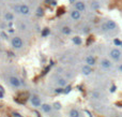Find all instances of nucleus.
Returning <instances> with one entry per match:
<instances>
[{"label":"nucleus","instance_id":"obj_1","mask_svg":"<svg viewBox=\"0 0 122 117\" xmlns=\"http://www.w3.org/2000/svg\"><path fill=\"white\" fill-rule=\"evenodd\" d=\"M101 29L103 33H109V34H116L119 32V26L117 23L112 19H106L101 25Z\"/></svg>","mask_w":122,"mask_h":117},{"label":"nucleus","instance_id":"obj_2","mask_svg":"<svg viewBox=\"0 0 122 117\" xmlns=\"http://www.w3.org/2000/svg\"><path fill=\"white\" fill-rule=\"evenodd\" d=\"M108 58H110L116 64L122 61V51L118 47H112L108 52Z\"/></svg>","mask_w":122,"mask_h":117},{"label":"nucleus","instance_id":"obj_3","mask_svg":"<svg viewBox=\"0 0 122 117\" xmlns=\"http://www.w3.org/2000/svg\"><path fill=\"white\" fill-rule=\"evenodd\" d=\"M14 12L18 13V14H21L24 15V16H27V15L30 14V8L28 4L26 3H21V4H18V5H16L14 8Z\"/></svg>","mask_w":122,"mask_h":117},{"label":"nucleus","instance_id":"obj_4","mask_svg":"<svg viewBox=\"0 0 122 117\" xmlns=\"http://www.w3.org/2000/svg\"><path fill=\"white\" fill-rule=\"evenodd\" d=\"M100 67L105 71H109L114 68V61L110 58H102L100 60Z\"/></svg>","mask_w":122,"mask_h":117},{"label":"nucleus","instance_id":"obj_5","mask_svg":"<svg viewBox=\"0 0 122 117\" xmlns=\"http://www.w3.org/2000/svg\"><path fill=\"white\" fill-rule=\"evenodd\" d=\"M11 45H12V47L14 49H20V48H23V46H24V42L20 37L14 36L11 39Z\"/></svg>","mask_w":122,"mask_h":117},{"label":"nucleus","instance_id":"obj_6","mask_svg":"<svg viewBox=\"0 0 122 117\" xmlns=\"http://www.w3.org/2000/svg\"><path fill=\"white\" fill-rule=\"evenodd\" d=\"M74 8L76 9V10L80 11L81 13H85L87 11V4L85 1H82V0H77V1L74 2Z\"/></svg>","mask_w":122,"mask_h":117},{"label":"nucleus","instance_id":"obj_7","mask_svg":"<svg viewBox=\"0 0 122 117\" xmlns=\"http://www.w3.org/2000/svg\"><path fill=\"white\" fill-rule=\"evenodd\" d=\"M70 17H71L72 21H78L80 18H81V12L78 10H76L75 8L73 9V10L70 11Z\"/></svg>","mask_w":122,"mask_h":117},{"label":"nucleus","instance_id":"obj_8","mask_svg":"<svg viewBox=\"0 0 122 117\" xmlns=\"http://www.w3.org/2000/svg\"><path fill=\"white\" fill-rule=\"evenodd\" d=\"M9 84L13 88H19L21 85V81L16 76H10L9 77Z\"/></svg>","mask_w":122,"mask_h":117},{"label":"nucleus","instance_id":"obj_9","mask_svg":"<svg viewBox=\"0 0 122 117\" xmlns=\"http://www.w3.org/2000/svg\"><path fill=\"white\" fill-rule=\"evenodd\" d=\"M30 102H31L32 106H34V107H41V105H42L41 99L38 96H32L30 98Z\"/></svg>","mask_w":122,"mask_h":117},{"label":"nucleus","instance_id":"obj_10","mask_svg":"<svg viewBox=\"0 0 122 117\" xmlns=\"http://www.w3.org/2000/svg\"><path fill=\"white\" fill-rule=\"evenodd\" d=\"M85 62H86V64H88V66L93 67L97 64V59H95L94 56L88 55V56H86V58H85Z\"/></svg>","mask_w":122,"mask_h":117},{"label":"nucleus","instance_id":"obj_11","mask_svg":"<svg viewBox=\"0 0 122 117\" xmlns=\"http://www.w3.org/2000/svg\"><path fill=\"white\" fill-rule=\"evenodd\" d=\"M81 71H82V74H85V75H90L91 73H92V68H91V66L85 64V66L81 68Z\"/></svg>","mask_w":122,"mask_h":117},{"label":"nucleus","instance_id":"obj_12","mask_svg":"<svg viewBox=\"0 0 122 117\" xmlns=\"http://www.w3.org/2000/svg\"><path fill=\"white\" fill-rule=\"evenodd\" d=\"M61 32H62L63 34H66V36H70V34L72 33V29L69 27V26L64 25L61 27Z\"/></svg>","mask_w":122,"mask_h":117},{"label":"nucleus","instance_id":"obj_13","mask_svg":"<svg viewBox=\"0 0 122 117\" xmlns=\"http://www.w3.org/2000/svg\"><path fill=\"white\" fill-rule=\"evenodd\" d=\"M41 109H42V111L44 112V113H47V114L51 113V111H53V107L48 104H42L41 105Z\"/></svg>","mask_w":122,"mask_h":117},{"label":"nucleus","instance_id":"obj_14","mask_svg":"<svg viewBox=\"0 0 122 117\" xmlns=\"http://www.w3.org/2000/svg\"><path fill=\"white\" fill-rule=\"evenodd\" d=\"M69 115H70V117H80L81 114H80V112L78 111L77 109H72L71 111H70Z\"/></svg>","mask_w":122,"mask_h":117},{"label":"nucleus","instance_id":"obj_15","mask_svg":"<svg viewBox=\"0 0 122 117\" xmlns=\"http://www.w3.org/2000/svg\"><path fill=\"white\" fill-rule=\"evenodd\" d=\"M4 19H5V21H14V14L12 12H6L4 14Z\"/></svg>","mask_w":122,"mask_h":117},{"label":"nucleus","instance_id":"obj_16","mask_svg":"<svg viewBox=\"0 0 122 117\" xmlns=\"http://www.w3.org/2000/svg\"><path fill=\"white\" fill-rule=\"evenodd\" d=\"M91 97H92L93 99H97V100H101L102 99V94L100 91H97V90H94V91L91 92Z\"/></svg>","mask_w":122,"mask_h":117},{"label":"nucleus","instance_id":"obj_17","mask_svg":"<svg viewBox=\"0 0 122 117\" xmlns=\"http://www.w3.org/2000/svg\"><path fill=\"white\" fill-rule=\"evenodd\" d=\"M57 84L60 87H63V86H65L67 84V80L64 79V77H60V79L57 80Z\"/></svg>","mask_w":122,"mask_h":117},{"label":"nucleus","instance_id":"obj_18","mask_svg":"<svg viewBox=\"0 0 122 117\" xmlns=\"http://www.w3.org/2000/svg\"><path fill=\"white\" fill-rule=\"evenodd\" d=\"M91 8H92L93 10H99V9L101 8V4H100V2H99V1L94 0V1L91 2Z\"/></svg>","mask_w":122,"mask_h":117},{"label":"nucleus","instance_id":"obj_19","mask_svg":"<svg viewBox=\"0 0 122 117\" xmlns=\"http://www.w3.org/2000/svg\"><path fill=\"white\" fill-rule=\"evenodd\" d=\"M73 42L75 43L76 45H80V44H81V39H80L79 37H74V38H73Z\"/></svg>","mask_w":122,"mask_h":117},{"label":"nucleus","instance_id":"obj_20","mask_svg":"<svg viewBox=\"0 0 122 117\" xmlns=\"http://www.w3.org/2000/svg\"><path fill=\"white\" fill-rule=\"evenodd\" d=\"M117 71L122 74V61H120V62H118V64H117Z\"/></svg>","mask_w":122,"mask_h":117},{"label":"nucleus","instance_id":"obj_21","mask_svg":"<svg viewBox=\"0 0 122 117\" xmlns=\"http://www.w3.org/2000/svg\"><path fill=\"white\" fill-rule=\"evenodd\" d=\"M43 14H44V10H43L42 8H39L38 12H36V15H38V16H42Z\"/></svg>","mask_w":122,"mask_h":117},{"label":"nucleus","instance_id":"obj_22","mask_svg":"<svg viewBox=\"0 0 122 117\" xmlns=\"http://www.w3.org/2000/svg\"><path fill=\"white\" fill-rule=\"evenodd\" d=\"M49 32H51V31H49V29H48V28H45V29H44V31L42 32V36H43V37H46V36H48V34H49Z\"/></svg>","mask_w":122,"mask_h":117},{"label":"nucleus","instance_id":"obj_23","mask_svg":"<svg viewBox=\"0 0 122 117\" xmlns=\"http://www.w3.org/2000/svg\"><path fill=\"white\" fill-rule=\"evenodd\" d=\"M54 109L55 110H60L61 109V104L59 102H55L54 103Z\"/></svg>","mask_w":122,"mask_h":117},{"label":"nucleus","instance_id":"obj_24","mask_svg":"<svg viewBox=\"0 0 122 117\" xmlns=\"http://www.w3.org/2000/svg\"><path fill=\"white\" fill-rule=\"evenodd\" d=\"M71 86H67V87H65L64 89H63V92H64V94H67V92H70V90H71Z\"/></svg>","mask_w":122,"mask_h":117},{"label":"nucleus","instance_id":"obj_25","mask_svg":"<svg viewBox=\"0 0 122 117\" xmlns=\"http://www.w3.org/2000/svg\"><path fill=\"white\" fill-rule=\"evenodd\" d=\"M63 89H64V88L59 87V88H57V89L55 90V92H56V94H60V92H63Z\"/></svg>","mask_w":122,"mask_h":117},{"label":"nucleus","instance_id":"obj_26","mask_svg":"<svg viewBox=\"0 0 122 117\" xmlns=\"http://www.w3.org/2000/svg\"><path fill=\"white\" fill-rule=\"evenodd\" d=\"M49 70H51V67H47V68H46V69H45V70H44V71H43V74H46V73H47V72H48V71H49Z\"/></svg>","mask_w":122,"mask_h":117},{"label":"nucleus","instance_id":"obj_27","mask_svg":"<svg viewBox=\"0 0 122 117\" xmlns=\"http://www.w3.org/2000/svg\"><path fill=\"white\" fill-rule=\"evenodd\" d=\"M110 117H122V115H120V114H112Z\"/></svg>","mask_w":122,"mask_h":117},{"label":"nucleus","instance_id":"obj_28","mask_svg":"<svg viewBox=\"0 0 122 117\" xmlns=\"http://www.w3.org/2000/svg\"><path fill=\"white\" fill-rule=\"evenodd\" d=\"M13 115H14L15 117H23V116H20V115H19L18 113H14V114H13Z\"/></svg>","mask_w":122,"mask_h":117},{"label":"nucleus","instance_id":"obj_29","mask_svg":"<svg viewBox=\"0 0 122 117\" xmlns=\"http://www.w3.org/2000/svg\"><path fill=\"white\" fill-rule=\"evenodd\" d=\"M70 1H71V2H75V0H70Z\"/></svg>","mask_w":122,"mask_h":117},{"label":"nucleus","instance_id":"obj_30","mask_svg":"<svg viewBox=\"0 0 122 117\" xmlns=\"http://www.w3.org/2000/svg\"><path fill=\"white\" fill-rule=\"evenodd\" d=\"M99 1H101V0H99Z\"/></svg>","mask_w":122,"mask_h":117},{"label":"nucleus","instance_id":"obj_31","mask_svg":"<svg viewBox=\"0 0 122 117\" xmlns=\"http://www.w3.org/2000/svg\"><path fill=\"white\" fill-rule=\"evenodd\" d=\"M16 1H17V0H16Z\"/></svg>","mask_w":122,"mask_h":117}]
</instances>
